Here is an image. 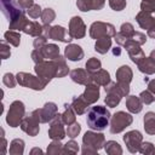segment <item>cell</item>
<instances>
[{
    "label": "cell",
    "instance_id": "obj_10",
    "mask_svg": "<svg viewBox=\"0 0 155 155\" xmlns=\"http://www.w3.org/2000/svg\"><path fill=\"white\" fill-rule=\"evenodd\" d=\"M42 35L46 36L47 39H51L54 41H61V42H68V44L73 40L70 38L69 33L67 31V29L62 25H53V27H51L50 24L44 25Z\"/></svg>",
    "mask_w": 155,
    "mask_h": 155
},
{
    "label": "cell",
    "instance_id": "obj_44",
    "mask_svg": "<svg viewBox=\"0 0 155 155\" xmlns=\"http://www.w3.org/2000/svg\"><path fill=\"white\" fill-rule=\"evenodd\" d=\"M140 10L145 12H155V0H142L140 2Z\"/></svg>",
    "mask_w": 155,
    "mask_h": 155
},
{
    "label": "cell",
    "instance_id": "obj_51",
    "mask_svg": "<svg viewBox=\"0 0 155 155\" xmlns=\"http://www.w3.org/2000/svg\"><path fill=\"white\" fill-rule=\"evenodd\" d=\"M18 4L24 8V10H28L29 7H31L34 5V1L33 0H17Z\"/></svg>",
    "mask_w": 155,
    "mask_h": 155
},
{
    "label": "cell",
    "instance_id": "obj_38",
    "mask_svg": "<svg viewBox=\"0 0 155 155\" xmlns=\"http://www.w3.org/2000/svg\"><path fill=\"white\" fill-rule=\"evenodd\" d=\"M86 70H88L91 74L92 73H94V71H97L98 69H101L102 68V63H101V61L98 59V58H94V57H91L87 62H86Z\"/></svg>",
    "mask_w": 155,
    "mask_h": 155
},
{
    "label": "cell",
    "instance_id": "obj_28",
    "mask_svg": "<svg viewBox=\"0 0 155 155\" xmlns=\"http://www.w3.org/2000/svg\"><path fill=\"white\" fill-rule=\"evenodd\" d=\"M71 107H73V109L75 110V113L78 115H82L87 111L90 104L84 99L82 96H79V97H74L71 99Z\"/></svg>",
    "mask_w": 155,
    "mask_h": 155
},
{
    "label": "cell",
    "instance_id": "obj_54",
    "mask_svg": "<svg viewBox=\"0 0 155 155\" xmlns=\"http://www.w3.org/2000/svg\"><path fill=\"white\" fill-rule=\"evenodd\" d=\"M120 53H121V48H120V47L113 48V54H114V56H120Z\"/></svg>",
    "mask_w": 155,
    "mask_h": 155
},
{
    "label": "cell",
    "instance_id": "obj_47",
    "mask_svg": "<svg viewBox=\"0 0 155 155\" xmlns=\"http://www.w3.org/2000/svg\"><path fill=\"white\" fill-rule=\"evenodd\" d=\"M0 53H1V59H7L10 56H11V51H10V46L6 44V40H1V50H0Z\"/></svg>",
    "mask_w": 155,
    "mask_h": 155
},
{
    "label": "cell",
    "instance_id": "obj_41",
    "mask_svg": "<svg viewBox=\"0 0 155 155\" xmlns=\"http://www.w3.org/2000/svg\"><path fill=\"white\" fill-rule=\"evenodd\" d=\"M139 98H140V101L143 102V104H145V105H149V104H151V103L155 101L154 94H153L149 90L142 91L140 94H139Z\"/></svg>",
    "mask_w": 155,
    "mask_h": 155
},
{
    "label": "cell",
    "instance_id": "obj_45",
    "mask_svg": "<svg viewBox=\"0 0 155 155\" xmlns=\"http://www.w3.org/2000/svg\"><path fill=\"white\" fill-rule=\"evenodd\" d=\"M27 13H28L29 17H31V18H39V17H41V15H42V10H41L40 5L34 4L31 7H29V8L27 10Z\"/></svg>",
    "mask_w": 155,
    "mask_h": 155
},
{
    "label": "cell",
    "instance_id": "obj_20",
    "mask_svg": "<svg viewBox=\"0 0 155 155\" xmlns=\"http://www.w3.org/2000/svg\"><path fill=\"white\" fill-rule=\"evenodd\" d=\"M105 0H78L76 1V6L80 11L82 12H87L91 10H102L104 7Z\"/></svg>",
    "mask_w": 155,
    "mask_h": 155
},
{
    "label": "cell",
    "instance_id": "obj_4",
    "mask_svg": "<svg viewBox=\"0 0 155 155\" xmlns=\"http://www.w3.org/2000/svg\"><path fill=\"white\" fill-rule=\"evenodd\" d=\"M105 143V137L103 133H98L97 131H87L84 137H82V149L81 153L84 155H90V154H97L98 150L104 148Z\"/></svg>",
    "mask_w": 155,
    "mask_h": 155
},
{
    "label": "cell",
    "instance_id": "obj_37",
    "mask_svg": "<svg viewBox=\"0 0 155 155\" xmlns=\"http://www.w3.org/2000/svg\"><path fill=\"white\" fill-rule=\"evenodd\" d=\"M120 33L126 38V39H132V36L134 35L136 30L133 28V25L130 23V22H126V23H122L121 27H120Z\"/></svg>",
    "mask_w": 155,
    "mask_h": 155
},
{
    "label": "cell",
    "instance_id": "obj_46",
    "mask_svg": "<svg viewBox=\"0 0 155 155\" xmlns=\"http://www.w3.org/2000/svg\"><path fill=\"white\" fill-rule=\"evenodd\" d=\"M126 0H109V6L114 11H122L126 7Z\"/></svg>",
    "mask_w": 155,
    "mask_h": 155
},
{
    "label": "cell",
    "instance_id": "obj_7",
    "mask_svg": "<svg viewBox=\"0 0 155 155\" xmlns=\"http://www.w3.org/2000/svg\"><path fill=\"white\" fill-rule=\"evenodd\" d=\"M25 116V107L24 103L21 101H15L11 103L10 109L7 111V116H6V122L8 124V126L11 127H18L23 120V117Z\"/></svg>",
    "mask_w": 155,
    "mask_h": 155
},
{
    "label": "cell",
    "instance_id": "obj_17",
    "mask_svg": "<svg viewBox=\"0 0 155 155\" xmlns=\"http://www.w3.org/2000/svg\"><path fill=\"white\" fill-rule=\"evenodd\" d=\"M124 47H125V50L127 51V53H128L131 61H132L133 63H136V64H137L142 58L145 57L143 50L140 48V45H139L137 41H134L133 39H128V40L124 44Z\"/></svg>",
    "mask_w": 155,
    "mask_h": 155
},
{
    "label": "cell",
    "instance_id": "obj_2",
    "mask_svg": "<svg viewBox=\"0 0 155 155\" xmlns=\"http://www.w3.org/2000/svg\"><path fill=\"white\" fill-rule=\"evenodd\" d=\"M0 2L2 13L8 19V29L22 31L28 21L24 8L18 4L17 0H0Z\"/></svg>",
    "mask_w": 155,
    "mask_h": 155
},
{
    "label": "cell",
    "instance_id": "obj_55",
    "mask_svg": "<svg viewBox=\"0 0 155 155\" xmlns=\"http://www.w3.org/2000/svg\"><path fill=\"white\" fill-rule=\"evenodd\" d=\"M35 153H40V154H42V150L41 149H38V148H34L31 151H30V154L33 155V154H35Z\"/></svg>",
    "mask_w": 155,
    "mask_h": 155
},
{
    "label": "cell",
    "instance_id": "obj_11",
    "mask_svg": "<svg viewBox=\"0 0 155 155\" xmlns=\"http://www.w3.org/2000/svg\"><path fill=\"white\" fill-rule=\"evenodd\" d=\"M104 90L107 92V96L104 98V103L109 107V108H115L122 97H125L122 90L120 88V86L117 85V82H113L110 81L108 85L104 86Z\"/></svg>",
    "mask_w": 155,
    "mask_h": 155
},
{
    "label": "cell",
    "instance_id": "obj_1",
    "mask_svg": "<svg viewBox=\"0 0 155 155\" xmlns=\"http://www.w3.org/2000/svg\"><path fill=\"white\" fill-rule=\"evenodd\" d=\"M34 70L36 75L52 80L53 78H63L68 75L69 67L65 63V57L58 56L54 59H48V61H44L41 63L35 64Z\"/></svg>",
    "mask_w": 155,
    "mask_h": 155
},
{
    "label": "cell",
    "instance_id": "obj_16",
    "mask_svg": "<svg viewBox=\"0 0 155 155\" xmlns=\"http://www.w3.org/2000/svg\"><path fill=\"white\" fill-rule=\"evenodd\" d=\"M68 33L71 39H82L86 35V25L81 17L74 16L69 21V29Z\"/></svg>",
    "mask_w": 155,
    "mask_h": 155
},
{
    "label": "cell",
    "instance_id": "obj_22",
    "mask_svg": "<svg viewBox=\"0 0 155 155\" xmlns=\"http://www.w3.org/2000/svg\"><path fill=\"white\" fill-rule=\"evenodd\" d=\"M64 57L73 62L81 61L84 58V50L78 44H69L64 50Z\"/></svg>",
    "mask_w": 155,
    "mask_h": 155
},
{
    "label": "cell",
    "instance_id": "obj_39",
    "mask_svg": "<svg viewBox=\"0 0 155 155\" xmlns=\"http://www.w3.org/2000/svg\"><path fill=\"white\" fill-rule=\"evenodd\" d=\"M78 151H79V144L73 138L63 145V154H76Z\"/></svg>",
    "mask_w": 155,
    "mask_h": 155
},
{
    "label": "cell",
    "instance_id": "obj_23",
    "mask_svg": "<svg viewBox=\"0 0 155 155\" xmlns=\"http://www.w3.org/2000/svg\"><path fill=\"white\" fill-rule=\"evenodd\" d=\"M137 67L139 69V71L147 74V75H151L155 74V61L149 56V57H144L142 58L138 63Z\"/></svg>",
    "mask_w": 155,
    "mask_h": 155
},
{
    "label": "cell",
    "instance_id": "obj_43",
    "mask_svg": "<svg viewBox=\"0 0 155 155\" xmlns=\"http://www.w3.org/2000/svg\"><path fill=\"white\" fill-rule=\"evenodd\" d=\"M139 153L145 154V155L155 154V147H154V144H153V143H150V142H143V143L140 144Z\"/></svg>",
    "mask_w": 155,
    "mask_h": 155
},
{
    "label": "cell",
    "instance_id": "obj_52",
    "mask_svg": "<svg viewBox=\"0 0 155 155\" xmlns=\"http://www.w3.org/2000/svg\"><path fill=\"white\" fill-rule=\"evenodd\" d=\"M6 148H7V143H6V139L4 136V130L1 128V155L6 154Z\"/></svg>",
    "mask_w": 155,
    "mask_h": 155
},
{
    "label": "cell",
    "instance_id": "obj_30",
    "mask_svg": "<svg viewBox=\"0 0 155 155\" xmlns=\"http://www.w3.org/2000/svg\"><path fill=\"white\" fill-rule=\"evenodd\" d=\"M143 122H144L145 132L148 134H155V113L154 111H148L144 115Z\"/></svg>",
    "mask_w": 155,
    "mask_h": 155
},
{
    "label": "cell",
    "instance_id": "obj_26",
    "mask_svg": "<svg viewBox=\"0 0 155 155\" xmlns=\"http://www.w3.org/2000/svg\"><path fill=\"white\" fill-rule=\"evenodd\" d=\"M39 50H40V52L45 59H54L58 56H61L59 54V47L54 44H46L45 46H42Z\"/></svg>",
    "mask_w": 155,
    "mask_h": 155
},
{
    "label": "cell",
    "instance_id": "obj_35",
    "mask_svg": "<svg viewBox=\"0 0 155 155\" xmlns=\"http://www.w3.org/2000/svg\"><path fill=\"white\" fill-rule=\"evenodd\" d=\"M56 18V12L47 7L45 10H42V15H41V21H42V24L44 25H47V24H51Z\"/></svg>",
    "mask_w": 155,
    "mask_h": 155
},
{
    "label": "cell",
    "instance_id": "obj_12",
    "mask_svg": "<svg viewBox=\"0 0 155 155\" xmlns=\"http://www.w3.org/2000/svg\"><path fill=\"white\" fill-rule=\"evenodd\" d=\"M133 78V71L128 65H121L116 70V82L122 90L125 96H128L130 93V84Z\"/></svg>",
    "mask_w": 155,
    "mask_h": 155
},
{
    "label": "cell",
    "instance_id": "obj_14",
    "mask_svg": "<svg viewBox=\"0 0 155 155\" xmlns=\"http://www.w3.org/2000/svg\"><path fill=\"white\" fill-rule=\"evenodd\" d=\"M64 125L65 124L62 120V114H57L54 119L51 121L48 128V137L52 140H62L67 134V131L64 130Z\"/></svg>",
    "mask_w": 155,
    "mask_h": 155
},
{
    "label": "cell",
    "instance_id": "obj_29",
    "mask_svg": "<svg viewBox=\"0 0 155 155\" xmlns=\"http://www.w3.org/2000/svg\"><path fill=\"white\" fill-rule=\"evenodd\" d=\"M110 48H111V39H110L109 36L101 38V39H97V40H96L94 50H96L98 53L105 54Z\"/></svg>",
    "mask_w": 155,
    "mask_h": 155
},
{
    "label": "cell",
    "instance_id": "obj_21",
    "mask_svg": "<svg viewBox=\"0 0 155 155\" xmlns=\"http://www.w3.org/2000/svg\"><path fill=\"white\" fill-rule=\"evenodd\" d=\"M84 97V99L91 105L93 103H96L99 98V85L91 82L88 85H86V88L84 91V93L81 94Z\"/></svg>",
    "mask_w": 155,
    "mask_h": 155
},
{
    "label": "cell",
    "instance_id": "obj_31",
    "mask_svg": "<svg viewBox=\"0 0 155 155\" xmlns=\"http://www.w3.org/2000/svg\"><path fill=\"white\" fill-rule=\"evenodd\" d=\"M76 113L73 109L71 104H64V111L62 113V120L65 125H71L76 122Z\"/></svg>",
    "mask_w": 155,
    "mask_h": 155
},
{
    "label": "cell",
    "instance_id": "obj_50",
    "mask_svg": "<svg viewBox=\"0 0 155 155\" xmlns=\"http://www.w3.org/2000/svg\"><path fill=\"white\" fill-rule=\"evenodd\" d=\"M114 38H115L116 44H117V45H120V46H124V44H125V42L128 40V39H126V38H125V36H124V35H122L120 31H119V33H116V35H115Z\"/></svg>",
    "mask_w": 155,
    "mask_h": 155
},
{
    "label": "cell",
    "instance_id": "obj_19",
    "mask_svg": "<svg viewBox=\"0 0 155 155\" xmlns=\"http://www.w3.org/2000/svg\"><path fill=\"white\" fill-rule=\"evenodd\" d=\"M70 78H71V80L74 82L79 84V85H85L86 86V85L93 82L92 81V74L86 69L78 68V69L71 70L70 71Z\"/></svg>",
    "mask_w": 155,
    "mask_h": 155
},
{
    "label": "cell",
    "instance_id": "obj_3",
    "mask_svg": "<svg viewBox=\"0 0 155 155\" xmlns=\"http://www.w3.org/2000/svg\"><path fill=\"white\" fill-rule=\"evenodd\" d=\"M110 113L103 105H93L87 110L86 122L93 131H103L110 121Z\"/></svg>",
    "mask_w": 155,
    "mask_h": 155
},
{
    "label": "cell",
    "instance_id": "obj_56",
    "mask_svg": "<svg viewBox=\"0 0 155 155\" xmlns=\"http://www.w3.org/2000/svg\"><path fill=\"white\" fill-rule=\"evenodd\" d=\"M150 57H151V58L155 61V50H153V51L150 52Z\"/></svg>",
    "mask_w": 155,
    "mask_h": 155
},
{
    "label": "cell",
    "instance_id": "obj_34",
    "mask_svg": "<svg viewBox=\"0 0 155 155\" xmlns=\"http://www.w3.org/2000/svg\"><path fill=\"white\" fill-rule=\"evenodd\" d=\"M4 38H5L6 42L11 44L15 47H18L19 44H21V34L18 31H16V30H7L4 34Z\"/></svg>",
    "mask_w": 155,
    "mask_h": 155
},
{
    "label": "cell",
    "instance_id": "obj_33",
    "mask_svg": "<svg viewBox=\"0 0 155 155\" xmlns=\"http://www.w3.org/2000/svg\"><path fill=\"white\" fill-rule=\"evenodd\" d=\"M104 150L109 155H121L122 154V148L121 145L115 142V140H108L104 143Z\"/></svg>",
    "mask_w": 155,
    "mask_h": 155
},
{
    "label": "cell",
    "instance_id": "obj_6",
    "mask_svg": "<svg viewBox=\"0 0 155 155\" xmlns=\"http://www.w3.org/2000/svg\"><path fill=\"white\" fill-rule=\"evenodd\" d=\"M40 117H39V109H35L33 111H30L29 114H27L19 127L23 132H25L27 134H29L30 137H35L39 134V131H40Z\"/></svg>",
    "mask_w": 155,
    "mask_h": 155
},
{
    "label": "cell",
    "instance_id": "obj_25",
    "mask_svg": "<svg viewBox=\"0 0 155 155\" xmlns=\"http://www.w3.org/2000/svg\"><path fill=\"white\" fill-rule=\"evenodd\" d=\"M126 108L132 114H138L143 109V102L140 101L139 96H127L126 98Z\"/></svg>",
    "mask_w": 155,
    "mask_h": 155
},
{
    "label": "cell",
    "instance_id": "obj_27",
    "mask_svg": "<svg viewBox=\"0 0 155 155\" xmlns=\"http://www.w3.org/2000/svg\"><path fill=\"white\" fill-rule=\"evenodd\" d=\"M92 81L99 86H105L111 81L110 74L104 69H98L97 71L92 73Z\"/></svg>",
    "mask_w": 155,
    "mask_h": 155
},
{
    "label": "cell",
    "instance_id": "obj_5",
    "mask_svg": "<svg viewBox=\"0 0 155 155\" xmlns=\"http://www.w3.org/2000/svg\"><path fill=\"white\" fill-rule=\"evenodd\" d=\"M17 82L21 85V86H24V87H28V88H31V90H35V91H42L47 84L51 81L48 79H45V78H41V76H34L29 73H24V71H19L17 75Z\"/></svg>",
    "mask_w": 155,
    "mask_h": 155
},
{
    "label": "cell",
    "instance_id": "obj_24",
    "mask_svg": "<svg viewBox=\"0 0 155 155\" xmlns=\"http://www.w3.org/2000/svg\"><path fill=\"white\" fill-rule=\"evenodd\" d=\"M42 30H44V25H41L39 22L35 21H27L25 25L23 27L22 31L25 34H29L31 36H40L42 35Z\"/></svg>",
    "mask_w": 155,
    "mask_h": 155
},
{
    "label": "cell",
    "instance_id": "obj_32",
    "mask_svg": "<svg viewBox=\"0 0 155 155\" xmlns=\"http://www.w3.org/2000/svg\"><path fill=\"white\" fill-rule=\"evenodd\" d=\"M8 153L10 155H22L24 153V140L21 138H16L11 140Z\"/></svg>",
    "mask_w": 155,
    "mask_h": 155
},
{
    "label": "cell",
    "instance_id": "obj_40",
    "mask_svg": "<svg viewBox=\"0 0 155 155\" xmlns=\"http://www.w3.org/2000/svg\"><path fill=\"white\" fill-rule=\"evenodd\" d=\"M80 131H81V126H80V124H78V122H74V124H71V125H68V128H67V136L69 137V138H75V137H78V134L80 133Z\"/></svg>",
    "mask_w": 155,
    "mask_h": 155
},
{
    "label": "cell",
    "instance_id": "obj_15",
    "mask_svg": "<svg viewBox=\"0 0 155 155\" xmlns=\"http://www.w3.org/2000/svg\"><path fill=\"white\" fill-rule=\"evenodd\" d=\"M124 142H125L128 151L132 153V154H134V153L139 151L140 144L143 143V136H142V133L139 131L133 130V131H130V132H126L125 133Z\"/></svg>",
    "mask_w": 155,
    "mask_h": 155
},
{
    "label": "cell",
    "instance_id": "obj_8",
    "mask_svg": "<svg viewBox=\"0 0 155 155\" xmlns=\"http://www.w3.org/2000/svg\"><path fill=\"white\" fill-rule=\"evenodd\" d=\"M115 35H116V30L111 23L97 21V22H93L90 27V36L94 40L101 39V38H105V36L113 38Z\"/></svg>",
    "mask_w": 155,
    "mask_h": 155
},
{
    "label": "cell",
    "instance_id": "obj_48",
    "mask_svg": "<svg viewBox=\"0 0 155 155\" xmlns=\"http://www.w3.org/2000/svg\"><path fill=\"white\" fill-rule=\"evenodd\" d=\"M47 38L46 36H44V35H40V36H35V39H34V42H33V45H34V48H41L42 46H45L47 42Z\"/></svg>",
    "mask_w": 155,
    "mask_h": 155
},
{
    "label": "cell",
    "instance_id": "obj_9",
    "mask_svg": "<svg viewBox=\"0 0 155 155\" xmlns=\"http://www.w3.org/2000/svg\"><path fill=\"white\" fill-rule=\"evenodd\" d=\"M133 121V117L131 114L126 111H116L110 117V132L111 133H120L126 127H128Z\"/></svg>",
    "mask_w": 155,
    "mask_h": 155
},
{
    "label": "cell",
    "instance_id": "obj_53",
    "mask_svg": "<svg viewBox=\"0 0 155 155\" xmlns=\"http://www.w3.org/2000/svg\"><path fill=\"white\" fill-rule=\"evenodd\" d=\"M148 90L154 94L155 97V79H151L148 81Z\"/></svg>",
    "mask_w": 155,
    "mask_h": 155
},
{
    "label": "cell",
    "instance_id": "obj_42",
    "mask_svg": "<svg viewBox=\"0 0 155 155\" xmlns=\"http://www.w3.org/2000/svg\"><path fill=\"white\" fill-rule=\"evenodd\" d=\"M2 82H4L5 86H7L10 88H13L16 86V84H17V78L11 73H6L4 75V78H2Z\"/></svg>",
    "mask_w": 155,
    "mask_h": 155
},
{
    "label": "cell",
    "instance_id": "obj_36",
    "mask_svg": "<svg viewBox=\"0 0 155 155\" xmlns=\"http://www.w3.org/2000/svg\"><path fill=\"white\" fill-rule=\"evenodd\" d=\"M47 154L50 155H56V154H63V144H61V140H52L46 150Z\"/></svg>",
    "mask_w": 155,
    "mask_h": 155
},
{
    "label": "cell",
    "instance_id": "obj_18",
    "mask_svg": "<svg viewBox=\"0 0 155 155\" xmlns=\"http://www.w3.org/2000/svg\"><path fill=\"white\" fill-rule=\"evenodd\" d=\"M57 114H58V107L53 102H47L42 108L39 109L40 122H42V124L51 122Z\"/></svg>",
    "mask_w": 155,
    "mask_h": 155
},
{
    "label": "cell",
    "instance_id": "obj_49",
    "mask_svg": "<svg viewBox=\"0 0 155 155\" xmlns=\"http://www.w3.org/2000/svg\"><path fill=\"white\" fill-rule=\"evenodd\" d=\"M132 39H133L134 41H137L139 45H143V44L147 42V35L143 34V33H140V31H136L134 35L132 36Z\"/></svg>",
    "mask_w": 155,
    "mask_h": 155
},
{
    "label": "cell",
    "instance_id": "obj_13",
    "mask_svg": "<svg viewBox=\"0 0 155 155\" xmlns=\"http://www.w3.org/2000/svg\"><path fill=\"white\" fill-rule=\"evenodd\" d=\"M136 21L142 29L147 30L148 36L155 39V18L151 16L150 12H145L140 10L136 16Z\"/></svg>",
    "mask_w": 155,
    "mask_h": 155
}]
</instances>
